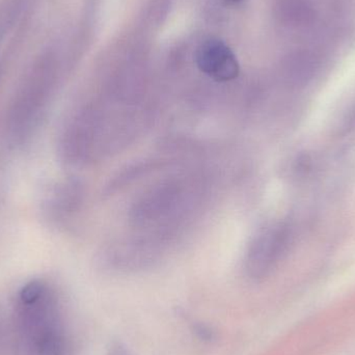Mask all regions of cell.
<instances>
[{
	"label": "cell",
	"instance_id": "1",
	"mask_svg": "<svg viewBox=\"0 0 355 355\" xmlns=\"http://www.w3.org/2000/svg\"><path fill=\"white\" fill-rule=\"evenodd\" d=\"M210 189L204 174L171 178L144 192L131 206L129 218L143 233L172 243L204 208Z\"/></svg>",
	"mask_w": 355,
	"mask_h": 355
},
{
	"label": "cell",
	"instance_id": "2",
	"mask_svg": "<svg viewBox=\"0 0 355 355\" xmlns=\"http://www.w3.org/2000/svg\"><path fill=\"white\" fill-rule=\"evenodd\" d=\"M16 313L22 341L31 355H69L60 300L49 284L43 279L25 284L17 295Z\"/></svg>",
	"mask_w": 355,
	"mask_h": 355
},
{
	"label": "cell",
	"instance_id": "3",
	"mask_svg": "<svg viewBox=\"0 0 355 355\" xmlns=\"http://www.w3.org/2000/svg\"><path fill=\"white\" fill-rule=\"evenodd\" d=\"M294 227L289 220L267 223L252 238L245 258V268L252 279L270 275L285 258L293 243Z\"/></svg>",
	"mask_w": 355,
	"mask_h": 355
},
{
	"label": "cell",
	"instance_id": "4",
	"mask_svg": "<svg viewBox=\"0 0 355 355\" xmlns=\"http://www.w3.org/2000/svg\"><path fill=\"white\" fill-rule=\"evenodd\" d=\"M196 62L200 72L217 83L234 80L239 75V62L234 52L219 40H208L198 46Z\"/></svg>",
	"mask_w": 355,
	"mask_h": 355
},
{
	"label": "cell",
	"instance_id": "5",
	"mask_svg": "<svg viewBox=\"0 0 355 355\" xmlns=\"http://www.w3.org/2000/svg\"><path fill=\"white\" fill-rule=\"evenodd\" d=\"M83 198V185L78 181L68 180L62 182L50 196L48 212L55 218L64 220L76 212L77 209L80 207Z\"/></svg>",
	"mask_w": 355,
	"mask_h": 355
},
{
	"label": "cell",
	"instance_id": "6",
	"mask_svg": "<svg viewBox=\"0 0 355 355\" xmlns=\"http://www.w3.org/2000/svg\"><path fill=\"white\" fill-rule=\"evenodd\" d=\"M314 168V159L309 154H300L292 162L290 172L295 179H304L310 176Z\"/></svg>",
	"mask_w": 355,
	"mask_h": 355
},
{
	"label": "cell",
	"instance_id": "7",
	"mask_svg": "<svg viewBox=\"0 0 355 355\" xmlns=\"http://www.w3.org/2000/svg\"><path fill=\"white\" fill-rule=\"evenodd\" d=\"M229 1L238 2V1H240V0H229Z\"/></svg>",
	"mask_w": 355,
	"mask_h": 355
}]
</instances>
